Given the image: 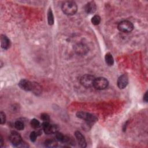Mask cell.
Wrapping results in <instances>:
<instances>
[{
  "mask_svg": "<svg viewBox=\"0 0 148 148\" xmlns=\"http://www.w3.org/2000/svg\"><path fill=\"white\" fill-rule=\"evenodd\" d=\"M62 11L67 15L71 16L75 15L78 10L77 4L72 1H67L62 4Z\"/></svg>",
  "mask_w": 148,
  "mask_h": 148,
  "instance_id": "obj_1",
  "label": "cell"
},
{
  "mask_svg": "<svg viewBox=\"0 0 148 148\" xmlns=\"http://www.w3.org/2000/svg\"><path fill=\"white\" fill-rule=\"evenodd\" d=\"M77 116L79 119L85 120L87 123H89V124L94 123L97 121V118L95 116L89 113L82 112V111L78 112L77 114Z\"/></svg>",
  "mask_w": 148,
  "mask_h": 148,
  "instance_id": "obj_2",
  "label": "cell"
},
{
  "mask_svg": "<svg viewBox=\"0 0 148 148\" xmlns=\"http://www.w3.org/2000/svg\"><path fill=\"white\" fill-rule=\"evenodd\" d=\"M108 84L109 82L106 78L99 77L95 79L93 87L97 90H104L108 87Z\"/></svg>",
  "mask_w": 148,
  "mask_h": 148,
  "instance_id": "obj_3",
  "label": "cell"
},
{
  "mask_svg": "<svg viewBox=\"0 0 148 148\" xmlns=\"http://www.w3.org/2000/svg\"><path fill=\"white\" fill-rule=\"evenodd\" d=\"M95 79L96 78L91 75H85L82 77L80 82L83 86L86 88H89L93 87Z\"/></svg>",
  "mask_w": 148,
  "mask_h": 148,
  "instance_id": "obj_4",
  "label": "cell"
},
{
  "mask_svg": "<svg viewBox=\"0 0 148 148\" xmlns=\"http://www.w3.org/2000/svg\"><path fill=\"white\" fill-rule=\"evenodd\" d=\"M119 31L123 32H130L134 29V26L131 22L124 20L121 22L118 25Z\"/></svg>",
  "mask_w": 148,
  "mask_h": 148,
  "instance_id": "obj_5",
  "label": "cell"
},
{
  "mask_svg": "<svg viewBox=\"0 0 148 148\" xmlns=\"http://www.w3.org/2000/svg\"><path fill=\"white\" fill-rule=\"evenodd\" d=\"M42 126L44 132L46 134L56 133L59 130V127L57 125L50 124L49 122H44Z\"/></svg>",
  "mask_w": 148,
  "mask_h": 148,
  "instance_id": "obj_6",
  "label": "cell"
},
{
  "mask_svg": "<svg viewBox=\"0 0 148 148\" xmlns=\"http://www.w3.org/2000/svg\"><path fill=\"white\" fill-rule=\"evenodd\" d=\"M74 50H75L76 53L79 55H85L88 52L89 48L85 44L79 43L75 46Z\"/></svg>",
  "mask_w": 148,
  "mask_h": 148,
  "instance_id": "obj_7",
  "label": "cell"
},
{
  "mask_svg": "<svg viewBox=\"0 0 148 148\" xmlns=\"http://www.w3.org/2000/svg\"><path fill=\"white\" fill-rule=\"evenodd\" d=\"M9 141L16 147L23 141L20 134L15 131L12 132L10 134Z\"/></svg>",
  "mask_w": 148,
  "mask_h": 148,
  "instance_id": "obj_8",
  "label": "cell"
},
{
  "mask_svg": "<svg viewBox=\"0 0 148 148\" xmlns=\"http://www.w3.org/2000/svg\"><path fill=\"white\" fill-rule=\"evenodd\" d=\"M19 86L24 91H30L32 90L33 83L26 79H22L19 83Z\"/></svg>",
  "mask_w": 148,
  "mask_h": 148,
  "instance_id": "obj_9",
  "label": "cell"
},
{
  "mask_svg": "<svg viewBox=\"0 0 148 148\" xmlns=\"http://www.w3.org/2000/svg\"><path fill=\"white\" fill-rule=\"evenodd\" d=\"M128 76L126 74L121 75L118 80V86L119 89H123L128 85Z\"/></svg>",
  "mask_w": 148,
  "mask_h": 148,
  "instance_id": "obj_10",
  "label": "cell"
},
{
  "mask_svg": "<svg viewBox=\"0 0 148 148\" xmlns=\"http://www.w3.org/2000/svg\"><path fill=\"white\" fill-rule=\"evenodd\" d=\"M75 137H76V138L78 140V144H79V146H81V147H86V146H87L86 141V139H85V137L82 134V133L78 131L75 132Z\"/></svg>",
  "mask_w": 148,
  "mask_h": 148,
  "instance_id": "obj_11",
  "label": "cell"
},
{
  "mask_svg": "<svg viewBox=\"0 0 148 148\" xmlns=\"http://www.w3.org/2000/svg\"><path fill=\"white\" fill-rule=\"evenodd\" d=\"M1 48L5 50L9 49L11 46L10 40L4 35H1Z\"/></svg>",
  "mask_w": 148,
  "mask_h": 148,
  "instance_id": "obj_12",
  "label": "cell"
},
{
  "mask_svg": "<svg viewBox=\"0 0 148 148\" xmlns=\"http://www.w3.org/2000/svg\"><path fill=\"white\" fill-rule=\"evenodd\" d=\"M96 5L94 2H89L85 7V10L87 13H93L96 11Z\"/></svg>",
  "mask_w": 148,
  "mask_h": 148,
  "instance_id": "obj_13",
  "label": "cell"
},
{
  "mask_svg": "<svg viewBox=\"0 0 148 148\" xmlns=\"http://www.w3.org/2000/svg\"><path fill=\"white\" fill-rule=\"evenodd\" d=\"M105 60L106 64L109 66H112L114 64V59L112 55L109 53L106 54L105 56Z\"/></svg>",
  "mask_w": 148,
  "mask_h": 148,
  "instance_id": "obj_14",
  "label": "cell"
},
{
  "mask_svg": "<svg viewBox=\"0 0 148 148\" xmlns=\"http://www.w3.org/2000/svg\"><path fill=\"white\" fill-rule=\"evenodd\" d=\"M32 91L36 95H39L41 93L42 91V88L41 86L37 83H33V87Z\"/></svg>",
  "mask_w": 148,
  "mask_h": 148,
  "instance_id": "obj_15",
  "label": "cell"
},
{
  "mask_svg": "<svg viewBox=\"0 0 148 148\" xmlns=\"http://www.w3.org/2000/svg\"><path fill=\"white\" fill-rule=\"evenodd\" d=\"M57 144L56 141L52 139H48L45 142V146L48 147H54L57 146Z\"/></svg>",
  "mask_w": 148,
  "mask_h": 148,
  "instance_id": "obj_16",
  "label": "cell"
},
{
  "mask_svg": "<svg viewBox=\"0 0 148 148\" xmlns=\"http://www.w3.org/2000/svg\"><path fill=\"white\" fill-rule=\"evenodd\" d=\"M48 20L49 25H53L54 23V16L52 9L50 8L48 12Z\"/></svg>",
  "mask_w": 148,
  "mask_h": 148,
  "instance_id": "obj_17",
  "label": "cell"
},
{
  "mask_svg": "<svg viewBox=\"0 0 148 148\" xmlns=\"http://www.w3.org/2000/svg\"><path fill=\"white\" fill-rule=\"evenodd\" d=\"M15 127L18 130H23L24 128V124L21 121H16L15 123Z\"/></svg>",
  "mask_w": 148,
  "mask_h": 148,
  "instance_id": "obj_18",
  "label": "cell"
},
{
  "mask_svg": "<svg viewBox=\"0 0 148 148\" xmlns=\"http://www.w3.org/2000/svg\"><path fill=\"white\" fill-rule=\"evenodd\" d=\"M30 124L31 125V126L35 128H38L40 127L41 124H40V122L35 119H33L31 120Z\"/></svg>",
  "mask_w": 148,
  "mask_h": 148,
  "instance_id": "obj_19",
  "label": "cell"
},
{
  "mask_svg": "<svg viewBox=\"0 0 148 148\" xmlns=\"http://www.w3.org/2000/svg\"><path fill=\"white\" fill-rule=\"evenodd\" d=\"M101 22V17L98 15L94 16L91 19V23L94 25H98Z\"/></svg>",
  "mask_w": 148,
  "mask_h": 148,
  "instance_id": "obj_20",
  "label": "cell"
},
{
  "mask_svg": "<svg viewBox=\"0 0 148 148\" xmlns=\"http://www.w3.org/2000/svg\"><path fill=\"white\" fill-rule=\"evenodd\" d=\"M41 118L44 121V122H49L50 121V117L46 114H42L41 115Z\"/></svg>",
  "mask_w": 148,
  "mask_h": 148,
  "instance_id": "obj_21",
  "label": "cell"
},
{
  "mask_svg": "<svg viewBox=\"0 0 148 148\" xmlns=\"http://www.w3.org/2000/svg\"><path fill=\"white\" fill-rule=\"evenodd\" d=\"M36 137H37V133L36 132L32 131L30 135V138L32 142H35L36 139Z\"/></svg>",
  "mask_w": 148,
  "mask_h": 148,
  "instance_id": "obj_22",
  "label": "cell"
},
{
  "mask_svg": "<svg viewBox=\"0 0 148 148\" xmlns=\"http://www.w3.org/2000/svg\"><path fill=\"white\" fill-rule=\"evenodd\" d=\"M0 119H1V124H3L5 123L6 121V117H5V115L3 112H1L0 113Z\"/></svg>",
  "mask_w": 148,
  "mask_h": 148,
  "instance_id": "obj_23",
  "label": "cell"
},
{
  "mask_svg": "<svg viewBox=\"0 0 148 148\" xmlns=\"http://www.w3.org/2000/svg\"><path fill=\"white\" fill-rule=\"evenodd\" d=\"M29 146L24 141H22L20 144L17 146V147H28Z\"/></svg>",
  "mask_w": 148,
  "mask_h": 148,
  "instance_id": "obj_24",
  "label": "cell"
},
{
  "mask_svg": "<svg viewBox=\"0 0 148 148\" xmlns=\"http://www.w3.org/2000/svg\"><path fill=\"white\" fill-rule=\"evenodd\" d=\"M144 102H147V100H148V98H147V91H146L145 94V95L143 96V98Z\"/></svg>",
  "mask_w": 148,
  "mask_h": 148,
  "instance_id": "obj_25",
  "label": "cell"
},
{
  "mask_svg": "<svg viewBox=\"0 0 148 148\" xmlns=\"http://www.w3.org/2000/svg\"><path fill=\"white\" fill-rule=\"evenodd\" d=\"M4 143V141H3V138H2V137H1V138H0V146L2 147Z\"/></svg>",
  "mask_w": 148,
  "mask_h": 148,
  "instance_id": "obj_26",
  "label": "cell"
}]
</instances>
